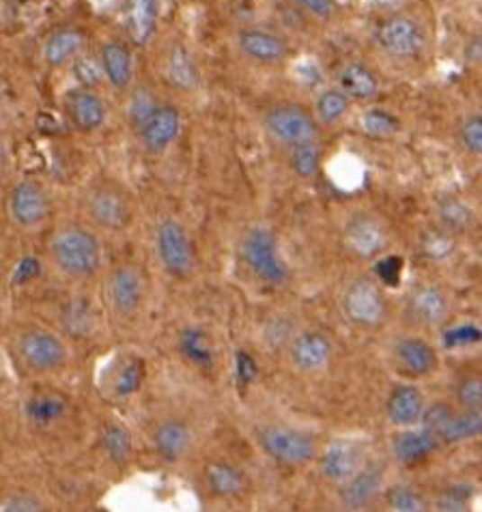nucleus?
I'll use <instances>...</instances> for the list:
<instances>
[{
    "label": "nucleus",
    "instance_id": "f257e3e1",
    "mask_svg": "<svg viewBox=\"0 0 482 512\" xmlns=\"http://www.w3.org/2000/svg\"><path fill=\"white\" fill-rule=\"evenodd\" d=\"M52 259L65 276L88 278L97 271L102 248L97 237L82 226H65L52 239Z\"/></svg>",
    "mask_w": 482,
    "mask_h": 512
},
{
    "label": "nucleus",
    "instance_id": "f03ea898",
    "mask_svg": "<svg viewBox=\"0 0 482 512\" xmlns=\"http://www.w3.org/2000/svg\"><path fill=\"white\" fill-rule=\"evenodd\" d=\"M259 446L282 465L302 467L319 459V442L313 433L289 425H265L257 433Z\"/></svg>",
    "mask_w": 482,
    "mask_h": 512
},
{
    "label": "nucleus",
    "instance_id": "7ed1b4c3",
    "mask_svg": "<svg viewBox=\"0 0 482 512\" xmlns=\"http://www.w3.org/2000/svg\"><path fill=\"white\" fill-rule=\"evenodd\" d=\"M241 259L248 270L265 285L280 287L289 282L291 270L282 259L276 235L268 226H254L252 231H248L241 243Z\"/></svg>",
    "mask_w": 482,
    "mask_h": 512
},
{
    "label": "nucleus",
    "instance_id": "20e7f679",
    "mask_svg": "<svg viewBox=\"0 0 482 512\" xmlns=\"http://www.w3.org/2000/svg\"><path fill=\"white\" fill-rule=\"evenodd\" d=\"M155 246H158V256L162 261L164 270L175 278L192 276L196 267V252L190 235L181 222L173 218L159 222L155 231Z\"/></svg>",
    "mask_w": 482,
    "mask_h": 512
},
{
    "label": "nucleus",
    "instance_id": "39448f33",
    "mask_svg": "<svg viewBox=\"0 0 482 512\" xmlns=\"http://www.w3.org/2000/svg\"><path fill=\"white\" fill-rule=\"evenodd\" d=\"M15 352L26 369L35 372H57L68 364V347L57 334L26 330L15 341Z\"/></svg>",
    "mask_w": 482,
    "mask_h": 512
},
{
    "label": "nucleus",
    "instance_id": "423d86ee",
    "mask_svg": "<svg viewBox=\"0 0 482 512\" xmlns=\"http://www.w3.org/2000/svg\"><path fill=\"white\" fill-rule=\"evenodd\" d=\"M265 130L276 141L286 144V147H302V144L317 142L319 125L317 119H313L299 105H276L265 114Z\"/></svg>",
    "mask_w": 482,
    "mask_h": 512
},
{
    "label": "nucleus",
    "instance_id": "0eeeda50",
    "mask_svg": "<svg viewBox=\"0 0 482 512\" xmlns=\"http://www.w3.org/2000/svg\"><path fill=\"white\" fill-rule=\"evenodd\" d=\"M342 310L347 319L359 327H375L386 316V297L368 278H358L345 288Z\"/></svg>",
    "mask_w": 482,
    "mask_h": 512
},
{
    "label": "nucleus",
    "instance_id": "6e6552de",
    "mask_svg": "<svg viewBox=\"0 0 482 512\" xmlns=\"http://www.w3.org/2000/svg\"><path fill=\"white\" fill-rule=\"evenodd\" d=\"M377 41L386 50L390 57L396 59H412L420 54L424 48V31L420 29L418 22L405 15L386 20L377 31Z\"/></svg>",
    "mask_w": 482,
    "mask_h": 512
},
{
    "label": "nucleus",
    "instance_id": "1a4fd4ad",
    "mask_svg": "<svg viewBox=\"0 0 482 512\" xmlns=\"http://www.w3.org/2000/svg\"><path fill=\"white\" fill-rule=\"evenodd\" d=\"M364 467V450L356 442H334L319 454V471L332 484H345Z\"/></svg>",
    "mask_w": 482,
    "mask_h": 512
},
{
    "label": "nucleus",
    "instance_id": "9d476101",
    "mask_svg": "<svg viewBox=\"0 0 482 512\" xmlns=\"http://www.w3.org/2000/svg\"><path fill=\"white\" fill-rule=\"evenodd\" d=\"M332 355H334L332 341L321 332H302L289 344L291 364L306 375L328 369Z\"/></svg>",
    "mask_w": 482,
    "mask_h": 512
},
{
    "label": "nucleus",
    "instance_id": "9b49d317",
    "mask_svg": "<svg viewBox=\"0 0 482 512\" xmlns=\"http://www.w3.org/2000/svg\"><path fill=\"white\" fill-rule=\"evenodd\" d=\"M48 197L35 181H22L9 194V214L22 228H35L48 218Z\"/></svg>",
    "mask_w": 482,
    "mask_h": 512
},
{
    "label": "nucleus",
    "instance_id": "f8f14e48",
    "mask_svg": "<svg viewBox=\"0 0 482 512\" xmlns=\"http://www.w3.org/2000/svg\"><path fill=\"white\" fill-rule=\"evenodd\" d=\"M88 214L99 226L108 231H121L130 224V203L116 187H97L88 197Z\"/></svg>",
    "mask_w": 482,
    "mask_h": 512
},
{
    "label": "nucleus",
    "instance_id": "ddd939ff",
    "mask_svg": "<svg viewBox=\"0 0 482 512\" xmlns=\"http://www.w3.org/2000/svg\"><path fill=\"white\" fill-rule=\"evenodd\" d=\"M384 487V470L379 465H364L356 476L341 484V502L347 510H362L373 502Z\"/></svg>",
    "mask_w": 482,
    "mask_h": 512
},
{
    "label": "nucleus",
    "instance_id": "4468645a",
    "mask_svg": "<svg viewBox=\"0 0 482 512\" xmlns=\"http://www.w3.org/2000/svg\"><path fill=\"white\" fill-rule=\"evenodd\" d=\"M142 293H145L142 278L134 267H119V270L110 276L108 295L116 315L121 316L134 315L142 304Z\"/></svg>",
    "mask_w": 482,
    "mask_h": 512
},
{
    "label": "nucleus",
    "instance_id": "2eb2a0df",
    "mask_svg": "<svg viewBox=\"0 0 482 512\" xmlns=\"http://www.w3.org/2000/svg\"><path fill=\"white\" fill-rule=\"evenodd\" d=\"M153 448L168 463L184 459L192 448V428L181 417H166L153 428Z\"/></svg>",
    "mask_w": 482,
    "mask_h": 512
},
{
    "label": "nucleus",
    "instance_id": "dca6fc26",
    "mask_svg": "<svg viewBox=\"0 0 482 512\" xmlns=\"http://www.w3.org/2000/svg\"><path fill=\"white\" fill-rule=\"evenodd\" d=\"M345 242L353 254L370 259L386 246V231L375 218L358 215L345 228Z\"/></svg>",
    "mask_w": 482,
    "mask_h": 512
},
{
    "label": "nucleus",
    "instance_id": "f3484780",
    "mask_svg": "<svg viewBox=\"0 0 482 512\" xmlns=\"http://www.w3.org/2000/svg\"><path fill=\"white\" fill-rule=\"evenodd\" d=\"M237 43H240V50L246 57L259 60V63H280L286 57V52H289L285 39L260 29L241 31Z\"/></svg>",
    "mask_w": 482,
    "mask_h": 512
},
{
    "label": "nucleus",
    "instance_id": "a211bd4d",
    "mask_svg": "<svg viewBox=\"0 0 482 512\" xmlns=\"http://www.w3.org/2000/svg\"><path fill=\"white\" fill-rule=\"evenodd\" d=\"M181 130V116L170 105H162L155 116L141 130L142 144L149 153H162L175 141Z\"/></svg>",
    "mask_w": 482,
    "mask_h": 512
},
{
    "label": "nucleus",
    "instance_id": "6ab92c4d",
    "mask_svg": "<svg viewBox=\"0 0 482 512\" xmlns=\"http://www.w3.org/2000/svg\"><path fill=\"white\" fill-rule=\"evenodd\" d=\"M68 114L71 123L80 130L91 132L97 130L99 125L106 119V105H104L102 97L95 96L88 88H76L68 96Z\"/></svg>",
    "mask_w": 482,
    "mask_h": 512
},
{
    "label": "nucleus",
    "instance_id": "aec40b11",
    "mask_svg": "<svg viewBox=\"0 0 482 512\" xmlns=\"http://www.w3.org/2000/svg\"><path fill=\"white\" fill-rule=\"evenodd\" d=\"M205 484L215 498H240L246 491L248 478L229 461H214L205 467Z\"/></svg>",
    "mask_w": 482,
    "mask_h": 512
},
{
    "label": "nucleus",
    "instance_id": "412c9836",
    "mask_svg": "<svg viewBox=\"0 0 482 512\" xmlns=\"http://www.w3.org/2000/svg\"><path fill=\"white\" fill-rule=\"evenodd\" d=\"M179 353L186 361H190L194 369L212 372L215 366V349L212 338L201 327H186L179 334Z\"/></svg>",
    "mask_w": 482,
    "mask_h": 512
},
{
    "label": "nucleus",
    "instance_id": "4be33fe9",
    "mask_svg": "<svg viewBox=\"0 0 482 512\" xmlns=\"http://www.w3.org/2000/svg\"><path fill=\"white\" fill-rule=\"evenodd\" d=\"M338 88L349 99L364 102V99H373L379 93V80L367 65L351 63L342 67V71L338 74Z\"/></svg>",
    "mask_w": 482,
    "mask_h": 512
},
{
    "label": "nucleus",
    "instance_id": "5701e85b",
    "mask_svg": "<svg viewBox=\"0 0 482 512\" xmlns=\"http://www.w3.org/2000/svg\"><path fill=\"white\" fill-rule=\"evenodd\" d=\"M396 360L409 375L423 377L435 369V352L420 338H403L396 344Z\"/></svg>",
    "mask_w": 482,
    "mask_h": 512
},
{
    "label": "nucleus",
    "instance_id": "b1692460",
    "mask_svg": "<svg viewBox=\"0 0 482 512\" xmlns=\"http://www.w3.org/2000/svg\"><path fill=\"white\" fill-rule=\"evenodd\" d=\"M24 414L32 425L50 426V425H57V422H60L65 416L69 414V403L63 397H59V394H52V392L32 394V397L26 400Z\"/></svg>",
    "mask_w": 482,
    "mask_h": 512
},
{
    "label": "nucleus",
    "instance_id": "393cba45",
    "mask_svg": "<svg viewBox=\"0 0 482 512\" xmlns=\"http://www.w3.org/2000/svg\"><path fill=\"white\" fill-rule=\"evenodd\" d=\"M424 407L423 397L412 386L396 388L387 400V417L398 426H412L418 420H423Z\"/></svg>",
    "mask_w": 482,
    "mask_h": 512
},
{
    "label": "nucleus",
    "instance_id": "a878e982",
    "mask_svg": "<svg viewBox=\"0 0 482 512\" xmlns=\"http://www.w3.org/2000/svg\"><path fill=\"white\" fill-rule=\"evenodd\" d=\"M102 65L104 74L114 88H127L134 76V63H132V54L123 43L110 41L102 46Z\"/></svg>",
    "mask_w": 482,
    "mask_h": 512
},
{
    "label": "nucleus",
    "instance_id": "bb28decb",
    "mask_svg": "<svg viewBox=\"0 0 482 512\" xmlns=\"http://www.w3.org/2000/svg\"><path fill=\"white\" fill-rule=\"evenodd\" d=\"M159 0H130L127 9V29L138 46H145L153 37L155 26H158Z\"/></svg>",
    "mask_w": 482,
    "mask_h": 512
},
{
    "label": "nucleus",
    "instance_id": "cd10ccee",
    "mask_svg": "<svg viewBox=\"0 0 482 512\" xmlns=\"http://www.w3.org/2000/svg\"><path fill=\"white\" fill-rule=\"evenodd\" d=\"M437 443H440V439L423 428V431H405L396 435L392 450H395V456L401 463H418L433 453Z\"/></svg>",
    "mask_w": 482,
    "mask_h": 512
},
{
    "label": "nucleus",
    "instance_id": "c85d7f7f",
    "mask_svg": "<svg viewBox=\"0 0 482 512\" xmlns=\"http://www.w3.org/2000/svg\"><path fill=\"white\" fill-rule=\"evenodd\" d=\"M409 313L423 323H437L448 313V304L444 293L435 287L418 288L409 299Z\"/></svg>",
    "mask_w": 482,
    "mask_h": 512
},
{
    "label": "nucleus",
    "instance_id": "c756f323",
    "mask_svg": "<svg viewBox=\"0 0 482 512\" xmlns=\"http://www.w3.org/2000/svg\"><path fill=\"white\" fill-rule=\"evenodd\" d=\"M82 46H85V37H82V32L69 29L54 32V35L46 41V46H43V59H46L48 65L59 67L63 65L65 60L76 57V54L82 50Z\"/></svg>",
    "mask_w": 482,
    "mask_h": 512
},
{
    "label": "nucleus",
    "instance_id": "7c9ffc66",
    "mask_svg": "<svg viewBox=\"0 0 482 512\" xmlns=\"http://www.w3.org/2000/svg\"><path fill=\"white\" fill-rule=\"evenodd\" d=\"M482 433V414L480 411H468L465 409L463 414H454L452 420L448 422L444 435H441V442L454 443V442H463V439L476 437Z\"/></svg>",
    "mask_w": 482,
    "mask_h": 512
},
{
    "label": "nucleus",
    "instance_id": "2f4dec72",
    "mask_svg": "<svg viewBox=\"0 0 482 512\" xmlns=\"http://www.w3.org/2000/svg\"><path fill=\"white\" fill-rule=\"evenodd\" d=\"M349 104H351V99H349L341 88H325L317 97L319 121L325 125L336 123V121H341L342 116L347 114Z\"/></svg>",
    "mask_w": 482,
    "mask_h": 512
},
{
    "label": "nucleus",
    "instance_id": "473e14b6",
    "mask_svg": "<svg viewBox=\"0 0 482 512\" xmlns=\"http://www.w3.org/2000/svg\"><path fill=\"white\" fill-rule=\"evenodd\" d=\"M104 450L116 465H123L132 456V437L125 426L108 425L104 428Z\"/></svg>",
    "mask_w": 482,
    "mask_h": 512
},
{
    "label": "nucleus",
    "instance_id": "72a5a7b5",
    "mask_svg": "<svg viewBox=\"0 0 482 512\" xmlns=\"http://www.w3.org/2000/svg\"><path fill=\"white\" fill-rule=\"evenodd\" d=\"M159 108H162V105L158 104V96H155V93L149 91V88H138L130 99L127 116H130V121L138 127V130H142V127L153 119Z\"/></svg>",
    "mask_w": 482,
    "mask_h": 512
},
{
    "label": "nucleus",
    "instance_id": "f704fd0d",
    "mask_svg": "<svg viewBox=\"0 0 482 512\" xmlns=\"http://www.w3.org/2000/svg\"><path fill=\"white\" fill-rule=\"evenodd\" d=\"M291 169L302 179H313L321 169V149L317 142L291 149Z\"/></svg>",
    "mask_w": 482,
    "mask_h": 512
},
{
    "label": "nucleus",
    "instance_id": "c9c22d12",
    "mask_svg": "<svg viewBox=\"0 0 482 512\" xmlns=\"http://www.w3.org/2000/svg\"><path fill=\"white\" fill-rule=\"evenodd\" d=\"M359 127H362L364 133H368L373 138H387L398 130V121L395 114L386 113V110L370 108L359 116Z\"/></svg>",
    "mask_w": 482,
    "mask_h": 512
},
{
    "label": "nucleus",
    "instance_id": "e433bc0d",
    "mask_svg": "<svg viewBox=\"0 0 482 512\" xmlns=\"http://www.w3.org/2000/svg\"><path fill=\"white\" fill-rule=\"evenodd\" d=\"M142 379H145V364L141 360H132L121 369L119 375L114 377L113 389L116 397L127 398L132 394H136L142 386Z\"/></svg>",
    "mask_w": 482,
    "mask_h": 512
},
{
    "label": "nucleus",
    "instance_id": "4c0bfd02",
    "mask_svg": "<svg viewBox=\"0 0 482 512\" xmlns=\"http://www.w3.org/2000/svg\"><path fill=\"white\" fill-rule=\"evenodd\" d=\"M168 78L181 88L196 87V69L184 48H175L168 59Z\"/></svg>",
    "mask_w": 482,
    "mask_h": 512
},
{
    "label": "nucleus",
    "instance_id": "58836bf2",
    "mask_svg": "<svg viewBox=\"0 0 482 512\" xmlns=\"http://www.w3.org/2000/svg\"><path fill=\"white\" fill-rule=\"evenodd\" d=\"M440 220L450 231H465L472 224V211L459 198H446L440 203Z\"/></svg>",
    "mask_w": 482,
    "mask_h": 512
},
{
    "label": "nucleus",
    "instance_id": "ea45409f",
    "mask_svg": "<svg viewBox=\"0 0 482 512\" xmlns=\"http://www.w3.org/2000/svg\"><path fill=\"white\" fill-rule=\"evenodd\" d=\"M65 325H68L69 332L77 334H86L93 327V310L88 302L85 299H77V302H71L65 310Z\"/></svg>",
    "mask_w": 482,
    "mask_h": 512
},
{
    "label": "nucleus",
    "instance_id": "a19ab883",
    "mask_svg": "<svg viewBox=\"0 0 482 512\" xmlns=\"http://www.w3.org/2000/svg\"><path fill=\"white\" fill-rule=\"evenodd\" d=\"M452 416H454V411L448 407L446 403H435V405H431L429 409H424L423 426L429 433H433V435L441 442V435H444L448 422L452 420Z\"/></svg>",
    "mask_w": 482,
    "mask_h": 512
},
{
    "label": "nucleus",
    "instance_id": "79ce46f5",
    "mask_svg": "<svg viewBox=\"0 0 482 512\" xmlns=\"http://www.w3.org/2000/svg\"><path fill=\"white\" fill-rule=\"evenodd\" d=\"M459 403L468 411H480L482 414V377H468L459 383L457 389Z\"/></svg>",
    "mask_w": 482,
    "mask_h": 512
},
{
    "label": "nucleus",
    "instance_id": "37998d69",
    "mask_svg": "<svg viewBox=\"0 0 482 512\" xmlns=\"http://www.w3.org/2000/svg\"><path fill=\"white\" fill-rule=\"evenodd\" d=\"M461 142L469 153L482 155V114H474L461 127Z\"/></svg>",
    "mask_w": 482,
    "mask_h": 512
},
{
    "label": "nucleus",
    "instance_id": "c03bdc74",
    "mask_svg": "<svg viewBox=\"0 0 482 512\" xmlns=\"http://www.w3.org/2000/svg\"><path fill=\"white\" fill-rule=\"evenodd\" d=\"M390 502L396 512H424V502L418 493L407 487H398L390 493Z\"/></svg>",
    "mask_w": 482,
    "mask_h": 512
},
{
    "label": "nucleus",
    "instance_id": "a18cd8bd",
    "mask_svg": "<svg viewBox=\"0 0 482 512\" xmlns=\"http://www.w3.org/2000/svg\"><path fill=\"white\" fill-rule=\"evenodd\" d=\"M482 341V332L476 325H459L454 330L446 332V347H465V344H476Z\"/></svg>",
    "mask_w": 482,
    "mask_h": 512
},
{
    "label": "nucleus",
    "instance_id": "49530a36",
    "mask_svg": "<svg viewBox=\"0 0 482 512\" xmlns=\"http://www.w3.org/2000/svg\"><path fill=\"white\" fill-rule=\"evenodd\" d=\"M104 74V65H102V60H97L93 59V57H80L77 59V63H76V76H77V80L82 82L85 87H91V85H95V82L99 80V76Z\"/></svg>",
    "mask_w": 482,
    "mask_h": 512
},
{
    "label": "nucleus",
    "instance_id": "de8ad7c7",
    "mask_svg": "<svg viewBox=\"0 0 482 512\" xmlns=\"http://www.w3.org/2000/svg\"><path fill=\"white\" fill-rule=\"evenodd\" d=\"M0 512H43L41 504L35 495L31 493H15L11 498L5 499L3 510Z\"/></svg>",
    "mask_w": 482,
    "mask_h": 512
},
{
    "label": "nucleus",
    "instance_id": "09e8293b",
    "mask_svg": "<svg viewBox=\"0 0 482 512\" xmlns=\"http://www.w3.org/2000/svg\"><path fill=\"white\" fill-rule=\"evenodd\" d=\"M469 498L468 487H452L441 495L440 508L441 512H463L465 510V499Z\"/></svg>",
    "mask_w": 482,
    "mask_h": 512
},
{
    "label": "nucleus",
    "instance_id": "8fccbe9b",
    "mask_svg": "<svg viewBox=\"0 0 482 512\" xmlns=\"http://www.w3.org/2000/svg\"><path fill=\"white\" fill-rule=\"evenodd\" d=\"M235 369H237V379L241 381V386H248V383H252L254 379H257V375H259L257 361H254L252 355L246 353V352L237 353Z\"/></svg>",
    "mask_w": 482,
    "mask_h": 512
},
{
    "label": "nucleus",
    "instance_id": "3c124183",
    "mask_svg": "<svg viewBox=\"0 0 482 512\" xmlns=\"http://www.w3.org/2000/svg\"><path fill=\"white\" fill-rule=\"evenodd\" d=\"M377 274L387 285H396L398 282V274H401V261L396 259V256H387V259L379 261L377 263Z\"/></svg>",
    "mask_w": 482,
    "mask_h": 512
},
{
    "label": "nucleus",
    "instance_id": "603ef678",
    "mask_svg": "<svg viewBox=\"0 0 482 512\" xmlns=\"http://www.w3.org/2000/svg\"><path fill=\"white\" fill-rule=\"evenodd\" d=\"M297 3L317 18H330L332 11H334L332 0H297Z\"/></svg>",
    "mask_w": 482,
    "mask_h": 512
},
{
    "label": "nucleus",
    "instance_id": "864d4df0",
    "mask_svg": "<svg viewBox=\"0 0 482 512\" xmlns=\"http://www.w3.org/2000/svg\"><path fill=\"white\" fill-rule=\"evenodd\" d=\"M39 271V263L35 259H24L22 263L18 265V270H15V282H26V280H32V278L37 276Z\"/></svg>",
    "mask_w": 482,
    "mask_h": 512
},
{
    "label": "nucleus",
    "instance_id": "5fc2aeb1",
    "mask_svg": "<svg viewBox=\"0 0 482 512\" xmlns=\"http://www.w3.org/2000/svg\"><path fill=\"white\" fill-rule=\"evenodd\" d=\"M426 248H429V254H433L440 259V256H446L450 252V242H446V237L433 235L426 239Z\"/></svg>",
    "mask_w": 482,
    "mask_h": 512
},
{
    "label": "nucleus",
    "instance_id": "6e6d98bb",
    "mask_svg": "<svg viewBox=\"0 0 482 512\" xmlns=\"http://www.w3.org/2000/svg\"><path fill=\"white\" fill-rule=\"evenodd\" d=\"M468 54H469V59H482V39H476V41L469 46L468 50Z\"/></svg>",
    "mask_w": 482,
    "mask_h": 512
}]
</instances>
